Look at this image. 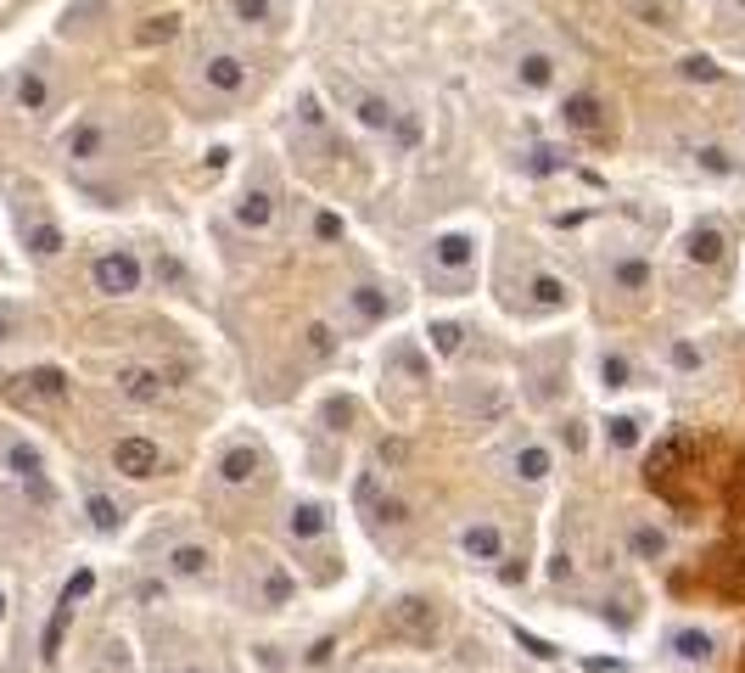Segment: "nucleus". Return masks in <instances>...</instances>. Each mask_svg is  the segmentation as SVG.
Returning a JSON list of instances; mask_svg holds the SVG:
<instances>
[{
	"mask_svg": "<svg viewBox=\"0 0 745 673\" xmlns=\"http://www.w3.org/2000/svg\"><path fill=\"white\" fill-rule=\"evenodd\" d=\"M516 640H521V651H533V657H544V662L561 657V651H555L549 640H538V634H527V629H516Z\"/></svg>",
	"mask_w": 745,
	"mask_h": 673,
	"instance_id": "obj_48",
	"label": "nucleus"
},
{
	"mask_svg": "<svg viewBox=\"0 0 745 673\" xmlns=\"http://www.w3.org/2000/svg\"><path fill=\"white\" fill-rule=\"evenodd\" d=\"M555 79H561V57H555V51L527 45L516 57V90L521 96H544V90H555Z\"/></svg>",
	"mask_w": 745,
	"mask_h": 673,
	"instance_id": "obj_15",
	"label": "nucleus"
},
{
	"mask_svg": "<svg viewBox=\"0 0 745 673\" xmlns=\"http://www.w3.org/2000/svg\"><path fill=\"white\" fill-rule=\"evenodd\" d=\"M297 135H309V141H325V107L314 90H303L297 96Z\"/></svg>",
	"mask_w": 745,
	"mask_h": 673,
	"instance_id": "obj_35",
	"label": "nucleus"
},
{
	"mask_svg": "<svg viewBox=\"0 0 745 673\" xmlns=\"http://www.w3.org/2000/svg\"><path fill=\"white\" fill-rule=\"evenodd\" d=\"M628 550H633V561H667L673 539H667V528H656V522H633V528H628Z\"/></svg>",
	"mask_w": 745,
	"mask_h": 673,
	"instance_id": "obj_29",
	"label": "nucleus"
},
{
	"mask_svg": "<svg viewBox=\"0 0 745 673\" xmlns=\"http://www.w3.org/2000/svg\"><path fill=\"white\" fill-rule=\"evenodd\" d=\"M314 236H320V242H342V236H348V225H342V214L320 208V214H314Z\"/></svg>",
	"mask_w": 745,
	"mask_h": 673,
	"instance_id": "obj_44",
	"label": "nucleus"
},
{
	"mask_svg": "<svg viewBox=\"0 0 745 673\" xmlns=\"http://www.w3.org/2000/svg\"><path fill=\"white\" fill-rule=\"evenodd\" d=\"M521 169L533 174V180H544V174H561V169H566V152H561V146H533V152L521 158Z\"/></svg>",
	"mask_w": 745,
	"mask_h": 673,
	"instance_id": "obj_38",
	"label": "nucleus"
},
{
	"mask_svg": "<svg viewBox=\"0 0 745 673\" xmlns=\"http://www.w3.org/2000/svg\"><path fill=\"white\" fill-rule=\"evenodd\" d=\"M68 387H73V382L57 371V365H40V371L12 376L6 399H17V404H62V399H68Z\"/></svg>",
	"mask_w": 745,
	"mask_h": 673,
	"instance_id": "obj_11",
	"label": "nucleus"
},
{
	"mask_svg": "<svg viewBox=\"0 0 745 673\" xmlns=\"http://www.w3.org/2000/svg\"><path fill=\"white\" fill-rule=\"evenodd\" d=\"M605 281H611V292L639 298V292H650V281H656V264H650L645 253H611L605 258Z\"/></svg>",
	"mask_w": 745,
	"mask_h": 673,
	"instance_id": "obj_19",
	"label": "nucleus"
},
{
	"mask_svg": "<svg viewBox=\"0 0 745 673\" xmlns=\"http://www.w3.org/2000/svg\"><path fill=\"white\" fill-rule=\"evenodd\" d=\"M303 348H309V359H331V354H337V337H331L325 320H314V326L303 331Z\"/></svg>",
	"mask_w": 745,
	"mask_h": 673,
	"instance_id": "obj_42",
	"label": "nucleus"
},
{
	"mask_svg": "<svg viewBox=\"0 0 745 673\" xmlns=\"http://www.w3.org/2000/svg\"><path fill=\"white\" fill-rule=\"evenodd\" d=\"M667 365H673V371H684V376H695V371H706V348L689 343V337H673V348H667Z\"/></svg>",
	"mask_w": 745,
	"mask_h": 673,
	"instance_id": "obj_37",
	"label": "nucleus"
},
{
	"mask_svg": "<svg viewBox=\"0 0 745 673\" xmlns=\"http://www.w3.org/2000/svg\"><path fill=\"white\" fill-rule=\"evenodd\" d=\"M678 79L684 85H723V68H717V57L689 51V57H678Z\"/></svg>",
	"mask_w": 745,
	"mask_h": 673,
	"instance_id": "obj_34",
	"label": "nucleus"
},
{
	"mask_svg": "<svg viewBox=\"0 0 745 673\" xmlns=\"http://www.w3.org/2000/svg\"><path fill=\"white\" fill-rule=\"evenodd\" d=\"M639 438H645V421L633 416V410H617V416H605V449H611V455H628Z\"/></svg>",
	"mask_w": 745,
	"mask_h": 673,
	"instance_id": "obj_31",
	"label": "nucleus"
},
{
	"mask_svg": "<svg viewBox=\"0 0 745 673\" xmlns=\"http://www.w3.org/2000/svg\"><path fill=\"white\" fill-rule=\"evenodd\" d=\"M678 455H684V444H678V438H661V444L650 449V460H645V477H650V483H661V477H673Z\"/></svg>",
	"mask_w": 745,
	"mask_h": 673,
	"instance_id": "obj_36",
	"label": "nucleus"
},
{
	"mask_svg": "<svg viewBox=\"0 0 745 673\" xmlns=\"http://www.w3.org/2000/svg\"><path fill=\"white\" fill-rule=\"evenodd\" d=\"M85 516H90V528H96V533H118V528H124L118 500H113V494H101V488H90V494H85Z\"/></svg>",
	"mask_w": 745,
	"mask_h": 673,
	"instance_id": "obj_32",
	"label": "nucleus"
},
{
	"mask_svg": "<svg viewBox=\"0 0 745 673\" xmlns=\"http://www.w3.org/2000/svg\"><path fill=\"white\" fill-rule=\"evenodd\" d=\"M594 382H600L605 393H622V387L639 382V371H633V359L622 354V348H605V354L594 359Z\"/></svg>",
	"mask_w": 745,
	"mask_h": 673,
	"instance_id": "obj_27",
	"label": "nucleus"
},
{
	"mask_svg": "<svg viewBox=\"0 0 745 673\" xmlns=\"http://www.w3.org/2000/svg\"><path fill=\"white\" fill-rule=\"evenodd\" d=\"M370 522H376V528H404L409 505L398 500V494H376V500H370Z\"/></svg>",
	"mask_w": 745,
	"mask_h": 673,
	"instance_id": "obj_39",
	"label": "nucleus"
},
{
	"mask_svg": "<svg viewBox=\"0 0 745 673\" xmlns=\"http://www.w3.org/2000/svg\"><path fill=\"white\" fill-rule=\"evenodd\" d=\"M493 573H499V584H505V589H516L521 578H527V561H516V556H499V561H493Z\"/></svg>",
	"mask_w": 745,
	"mask_h": 673,
	"instance_id": "obj_46",
	"label": "nucleus"
},
{
	"mask_svg": "<svg viewBox=\"0 0 745 673\" xmlns=\"http://www.w3.org/2000/svg\"><path fill=\"white\" fill-rule=\"evenodd\" d=\"M113 152V129L101 124V118H79V124L62 135V158L68 163H101Z\"/></svg>",
	"mask_w": 745,
	"mask_h": 673,
	"instance_id": "obj_14",
	"label": "nucleus"
},
{
	"mask_svg": "<svg viewBox=\"0 0 745 673\" xmlns=\"http://www.w3.org/2000/svg\"><path fill=\"white\" fill-rule=\"evenodd\" d=\"M0 617H6V595H0Z\"/></svg>",
	"mask_w": 745,
	"mask_h": 673,
	"instance_id": "obj_50",
	"label": "nucleus"
},
{
	"mask_svg": "<svg viewBox=\"0 0 745 673\" xmlns=\"http://www.w3.org/2000/svg\"><path fill=\"white\" fill-rule=\"evenodd\" d=\"M689 163H695L706 180H740V174H745V163L734 158L723 141H695V146H689Z\"/></svg>",
	"mask_w": 745,
	"mask_h": 673,
	"instance_id": "obj_25",
	"label": "nucleus"
},
{
	"mask_svg": "<svg viewBox=\"0 0 745 673\" xmlns=\"http://www.w3.org/2000/svg\"><path fill=\"white\" fill-rule=\"evenodd\" d=\"M113 472H124L129 483H146V477L163 472V449L152 438H141V432H129V438L113 444Z\"/></svg>",
	"mask_w": 745,
	"mask_h": 673,
	"instance_id": "obj_10",
	"label": "nucleus"
},
{
	"mask_svg": "<svg viewBox=\"0 0 745 673\" xmlns=\"http://www.w3.org/2000/svg\"><path fill=\"white\" fill-rule=\"evenodd\" d=\"M331 657H337V640H331V634H325V640H314L309 651H303V662H309V668H325Z\"/></svg>",
	"mask_w": 745,
	"mask_h": 673,
	"instance_id": "obj_47",
	"label": "nucleus"
},
{
	"mask_svg": "<svg viewBox=\"0 0 745 673\" xmlns=\"http://www.w3.org/2000/svg\"><path fill=\"white\" fill-rule=\"evenodd\" d=\"M0 466L12 472V483L23 488L34 505H57V488H51V477H45V455L29 444V438H12L6 455H0Z\"/></svg>",
	"mask_w": 745,
	"mask_h": 673,
	"instance_id": "obj_3",
	"label": "nucleus"
},
{
	"mask_svg": "<svg viewBox=\"0 0 745 673\" xmlns=\"http://www.w3.org/2000/svg\"><path fill=\"white\" fill-rule=\"evenodd\" d=\"M258 472H264V449H258V444H225V449H219V460H213L219 488H253Z\"/></svg>",
	"mask_w": 745,
	"mask_h": 673,
	"instance_id": "obj_12",
	"label": "nucleus"
},
{
	"mask_svg": "<svg viewBox=\"0 0 745 673\" xmlns=\"http://www.w3.org/2000/svg\"><path fill=\"white\" fill-rule=\"evenodd\" d=\"M68 612H73V606H62V601H57V617L45 623V640H40V657H45V662H57V651H62V634H68Z\"/></svg>",
	"mask_w": 745,
	"mask_h": 673,
	"instance_id": "obj_40",
	"label": "nucleus"
},
{
	"mask_svg": "<svg viewBox=\"0 0 745 673\" xmlns=\"http://www.w3.org/2000/svg\"><path fill=\"white\" fill-rule=\"evenodd\" d=\"M342 309H348V326H381V320H393L398 303L387 298V287H376V281H353V287L342 292Z\"/></svg>",
	"mask_w": 745,
	"mask_h": 673,
	"instance_id": "obj_13",
	"label": "nucleus"
},
{
	"mask_svg": "<svg viewBox=\"0 0 745 673\" xmlns=\"http://www.w3.org/2000/svg\"><path fill=\"white\" fill-rule=\"evenodd\" d=\"M90 589H96V573H90V567H79V573L68 578V589H62V606H73V601H85Z\"/></svg>",
	"mask_w": 745,
	"mask_h": 673,
	"instance_id": "obj_45",
	"label": "nucleus"
},
{
	"mask_svg": "<svg viewBox=\"0 0 745 673\" xmlns=\"http://www.w3.org/2000/svg\"><path fill=\"white\" fill-rule=\"evenodd\" d=\"M549 578H555V584H561V578H572V556H555V561H549Z\"/></svg>",
	"mask_w": 745,
	"mask_h": 673,
	"instance_id": "obj_49",
	"label": "nucleus"
},
{
	"mask_svg": "<svg viewBox=\"0 0 745 673\" xmlns=\"http://www.w3.org/2000/svg\"><path fill=\"white\" fill-rule=\"evenodd\" d=\"M23 247H29V258H57L68 247V236H62L57 219H23Z\"/></svg>",
	"mask_w": 745,
	"mask_h": 673,
	"instance_id": "obj_28",
	"label": "nucleus"
},
{
	"mask_svg": "<svg viewBox=\"0 0 745 673\" xmlns=\"http://www.w3.org/2000/svg\"><path fill=\"white\" fill-rule=\"evenodd\" d=\"M667 657L678 662V668H712V657H717V640H712V629H701V623H684V629H673L667 634Z\"/></svg>",
	"mask_w": 745,
	"mask_h": 673,
	"instance_id": "obj_17",
	"label": "nucleus"
},
{
	"mask_svg": "<svg viewBox=\"0 0 745 673\" xmlns=\"http://www.w3.org/2000/svg\"><path fill=\"white\" fill-rule=\"evenodd\" d=\"M348 107H353V124L365 129V135H393V129H398V118H404V113L393 107V101H387V96H376V90H353V101H348Z\"/></svg>",
	"mask_w": 745,
	"mask_h": 673,
	"instance_id": "obj_22",
	"label": "nucleus"
},
{
	"mask_svg": "<svg viewBox=\"0 0 745 673\" xmlns=\"http://www.w3.org/2000/svg\"><path fill=\"white\" fill-rule=\"evenodd\" d=\"M325 533H331V505L325 500H292V511H286V539H292V545H320Z\"/></svg>",
	"mask_w": 745,
	"mask_h": 673,
	"instance_id": "obj_20",
	"label": "nucleus"
},
{
	"mask_svg": "<svg viewBox=\"0 0 745 673\" xmlns=\"http://www.w3.org/2000/svg\"><path fill=\"white\" fill-rule=\"evenodd\" d=\"M521 292H527V303H533L538 315H561V309H572V281L555 275V270H533Z\"/></svg>",
	"mask_w": 745,
	"mask_h": 673,
	"instance_id": "obj_23",
	"label": "nucleus"
},
{
	"mask_svg": "<svg viewBox=\"0 0 745 673\" xmlns=\"http://www.w3.org/2000/svg\"><path fill=\"white\" fill-rule=\"evenodd\" d=\"M409 376V382H426V376H432V359L421 354V348L409 343V337H398L393 348H387V376Z\"/></svg>",
	"mask_w": 745,
	"mask_h": 673,
	"instance_id": "obj_30",
	"label": "nucleus"
},
{
	"mask_svg": "<svg viewBox=\"0 0 745 673\" xmlns=\"http://www.w3.org/2000/svg\"><path fill=\"white\" fill-rule=\"evenodd\" d=\"M387 623H393V634H404V640H421V645L437 640V606L421 601V595H404V601H393Z\"/></svg>",
	"mask_w": 745,
	"mask_h": 673,
	"instance_id": "obj_16",
	"label": "nucleus"
},
{
	"mask_svg": "<svg viewBox=\"0 0 745 673\" xmlns=\"http://www.w3.org/2000/svg\"><path fill=\"white\" fill-rule=\"evenodd\" d=\"M555 118H561L566 135H600V129H605V96H600V90H572Z\"/></svg>",
	"mask_w": 745,
	"mask_h": 673,
	"instance_id": "obj_18",
	"label": "nucleus"
},
{
	"mask_svg": "<svg viewBox=\"0 0 745 673\" xmlns=\"http://www.w3.org/2000/svg\"><path fill=\"white\" fill-rule=\"evenodd\" d=\"M230 17L247 23V29H253V23H269V17H275V0H230Z\"/></svg>",
	"mask_w": 745,
	"mask_h": 673,
	"instance_id": "obj_41",
	"label": "nucleus"
},
{
	"mask_svg": "<svg viewBox=\"0 0 745 673\" xmlns=\"http://www.w3.org/2000/svg\"><path fill=\"white\" fill-rule=\"evenodd\" d=\"M505 472L516 477V483H527V488L549 483V472H555V449L538 444V438H516V444L505 449Z\"/></svg>",
	"mask_w": 745,
	"mask_h": 673,
	"instance_id": "obj_9",
	"label": "nucleus"
},
{
	"mask_svg": "<svg viewBox=\"0 0 745 673\" xmlns=\"http://www.w3.org/2000/svg\"><path fill=\"white\" fill-rule=\"evenodd\" d=\"M426 348L443 354V359H454L465 348V326H460V320H432V326H426Z\"/></svg>",
	"mask_w": 745,
	"mask_h": 673,
	"instance_id": "obj_33",
	"label": "nucleus"
},
{
	"mask_svg": "<svg viewBox=\"0 0 745 673\" xmlns=\"http://www.w3.org/2000/svg\"><path fill=\"white\" fill-rule=\"evenodd\" d=\"M684 264H695V270H717L723 258H729V230L717 225V219H695V225L684 230Z\"/></svg>",
	"mask_w": 745,
	"mask_h": 673,
	"instance_id": "obj_7",
	"label": "nucleus"
},
{
	"mask_svg": "<svg viewBox=\"0 0 745 673\" xmlns=\"http://www.w3.org/2000/svg\"><path fill=\"white\" fill-rule=\"evenodd\" d=\"M90 287L101 292V298H135V292L146 287V264L135 247H107V253H96V264H90Z\"/></svg>",
	"mask_w": 745,
	"mask_h": 673,
	"instance_id": "obj_2",
	"label": "nucleus"
},
{
	"mask_svg": "<svg viewBox=\"0 0 745 673\" xmlns=\"http://www.w3.org/2000/svg\"><path fill=\"white\" fill-rule=\"evenodd\" d=\"M163 573L174 578V584H208L213 578V545H202V539H180V545L163 550Z\"/></svg>",
	"mask_w": 745,
	"mask_h": 673,
	"instance_id": "obj_8",
	"label": "nucleus"
},
{
	"mask_svg": "<svg viewBox=\"0 0 745 673\" xmlns=\"http://www.w3.org/2000/svg\"><path fill=\"white\" fill-rule=\"evenodd\" d=\"M118 393L135 404H163L169 399V376L157 371V365H124L118 371Z\"/></svg>",
	"mask_w": 745,
	"mask_h": 673,
	"instance_id": "obj_24",
	"label": "nucleus"
},
{
	"mask_svg": "<svg viewBox=\"0 0 745 673\" xmlns=\"http://www.w3.org/2000/svg\"><path fill=\"white\" fill-rule=\"evenodd\" d=\"M197 79L208 96H241V90L253 85V62L241 57V51H202Z\"/></svg>",
	"mask_w": 745,
	"mask_h": 673,
	"instance_id": "obj_5",
	"label": "nucleus"
},
{
	"mask_svg": "<svg viewBox=\"0 0 745 673\" xmlns=\"http://www.w3.org/2000/svg\"><path fill=\"white\" fill-rule=\"evenodd\" d=\"M247 595H253L258 612H281V606L297 595V578L286 573L275 556H253L247 561Z\"/></svg>",
	"mask_w": 745,
	"mask_h": 673,
	"instance_id": "obj_4",
	"label": "nucleus"
},
{
	"mask_svg": "<svg viewBox=\"0 0 745 673\" xmlns=\"http://www.w3.org/2000/svg\"><path fill=\"white\" fill-rule=\"evenodd\" d=\"M460 556H465V561H482V567H493V561L505 556V528H499V522H488V516L465 522V528H460Z\"/></svg>",
	"mask_w": 745,
	"mask_h": 673,
	"instance_id": "obj_21",
	"label": "nucleus"
},
{
	"mask_svg": "<svg viewBox=\"0 0 745 673\" xmlns=\"http://www.w3.org/2000/svg\"><path fill=\"white\" fill-rule=\"evenodd\" d=\"M734 6H740V12H745V0H734Z\"/></svg>",
	"mask_w": 745,
	"mask_h": 673,
	"instance_id": "obj_51",
	"label": "nucleus"
},
{
	"mask_svg": "<svg viewBox=\"0 0 745 673\" xmlns=\"http://www.w3.org/2000/svg\"><path fill=\"white\" fill-rule=\"evenodd\" d=\"M477 264H482L477 230H437L432 242H426V281L443 292H465L477 281Z\"/></svg>",
	"mask_w": 745,
	"mask_h": 673,
	"instance_id": "obj_1",
	"label": "nucleus"
},
{
	"mask_svg": "<svg viewBox=\"0 0 745 673\" xmlns=\"http://www.w3.org/2000/svg\"><path fill=\"white\" fill-rule=\"evenodd\" d=\"M174 34H180V12L146 17V29H141V45H157V40H174Z\"/></svg>",
	"mask_w": 745,
	"mask_h": 673,
	"instance_id": "obj_43",
	"label": "nucleus"
},
{
	"mask_svg": "<svg viewBox=\"0 0 745 673\" xmlns=\"http://www.w3.org/2000/svg\"><path fill=\"white\" fill-rule=\"evenodd\" d=\"M230 219H236L247 236H269L275 230V186L269 180H247L230 202Z\"/></svg>",
	"mask_w": 745,
	"mask_h": 673,
	"instance_id": "obj_6",
	"label": "nucleus"
},
{
	"mask_svg": "<svg viewBox=\"0 0 745 673\" xmlns=\"http://www.w3.org/2000/svg\"><path fill=\"white\" fill-rule=\"evenodd\" d=\"M12 107L17 113H45L51 107V79H45V68H23L12 79Z\"/></svg>",
	"mask_w": 745,
	"mask_h": 673,
	"instance_id": "obj_26",
	"label": "nucleus"
}]
</instances>
